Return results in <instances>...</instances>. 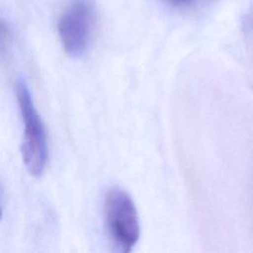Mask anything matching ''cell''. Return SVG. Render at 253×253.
I'll return each mask as SVG.
<instances>
[{
  "label": "cell",
  "mask_w": 253,
  "mask_h": 253,
  "mask_svg": "<svg viewBox=\"0 0 253 253\" xmlns=\"http://www.w3.org/2000/svg\"><path fill=\"white\" fill-rule=\"evenodd\" d=\"M1 218H2V211L0 210V219H1Z\"/></svg>",
  "instance_id": "obj_5"
},
{
  "label": "cell",
  "mask_w": 253,
  "mask_h": 253,
  "mask_svg": "<svg viewBox=\"0 0 253 253\" xmlns=\"http://www.w3.org/2000/svg\"><path fill=\"white\" fill-rule=\"evenodd\" d=\"M12 46V33L7 22L0 18V57L6 58Z\"/></svg>",
  "instance_id": "obj_4"
},
{
  "label": "cell",
  "mask_w": 253,
  "mask_h": 253,
  "mask_svg": "<svg viewBox=\"0 0 253 253\" xmlns=\"http://www.w3.org/2000/svg\"><path fill=\"white\" fill-rule=\"evenodd\" d=\"M96 25V11L90 0H73L61 14L57 31L65 52L81 56L88 48Z\"/></svg>",
  "instance_id": "obj_3"
},
{
  "label": "cell",
  "mask_w": 253,
  "mask_h": 253,
  "mask_svg": "<svg viewBox=\"0 0 253 253\" xmlns=\"http://www.w3.org/2000/svg\"><path fill=\"white\" fill-rule=\"evenodd\" d=\"M105 215L109 234L115 245L129 252L139 238V218L130 196L120 188H112L105 198Z\"/></svg>",
  "instance_id": "obj_2"
},
{
  "label": "cell",
  "mask_w": 253,
  "mask_h": 253,
  "mask_svg": "<svg viewBox=\"0 0 253 253\" xmlns=\"http://www.w3.org/2000/svg\"><path fill=\"white\" fill-rule=\"evenodd\" d=\"M18 105L24 125L21 152L28 172L41 176L46 166L47 142L42 121L38 113L26 82L19 79L16 84Z\"/></svg>",
  "instance_id": "obj_1"
}]
</instances>
